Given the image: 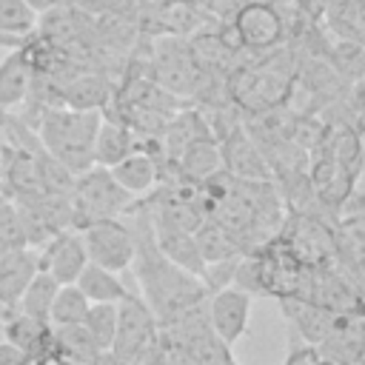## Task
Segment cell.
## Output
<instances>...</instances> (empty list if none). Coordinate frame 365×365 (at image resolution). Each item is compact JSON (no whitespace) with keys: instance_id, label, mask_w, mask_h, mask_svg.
<instances>
[{"instance_id":"f1b7e54d","label":"cell","mask_w":365,"mask_h":365,"mask_svg":"<svg viewBox=\"0 0 365 365\" xmlns=\"http://www.w3.org/2000/svg\"><path fill=\"white\" fill-rule=\"evenodd\" d=\"M282 365H317V345L302 342V336L291 328V345H288V356Z\"/></svg>"},{"instance_id":"836d02e7","label":"cell","mask_w":365,"mask_h":365,"mask_svg":"<svg viewBox=\"0 0 365 365\" xmlns=\"http://www.w3.org/2000/svg\"><path fill=\"white\" fill-rule=\"evenodd\" d=\"M6 254H9V248H6V245H3V242H0V259H3V257H6Z\"/></svg>"},{"instance_id":"6da1fadb","label":"cell","mask_w":365,"mask_h":365,"mask_svg":"<svg viewBox=\"0 0 365 365\" xmlns=\"http://www.w3.org/2000/svg\"><path fill=\"white\" fill-rule=\"evenodd\" d=\"M120 217H125L134 237V277L140 279L143 299L154 311L157 322H174L188 311L202 308L208 291L200 277L174 265L154 240V220L148 202H131Z\"/></svg>"},{"instance_id":"d6a6232c","label":"cell","mask_w":365,"mask_h":365,"mask_svg":"<svg viewBox=\"0 0 365 365\" xmlns=\"http://www.w3.org/2000/svg\"><path fill=\"white\" fill-rule=\"evenodd\" d=\"M359 274H362V282H365V254L359 257Z\"/></svg>"},{"instance_id":"4fadbf2b","label":"cell","mask_w":365,"mask_h":365,"mask_svg":"<svg viewBox=\"0 0 365 365\" xmlns=\"http://www.w3.org/2000/svg\"><path fill=\"white\" fill-rule=\"evenodd\" d=\"M208 325L211 331L231 348L248 328V314H251V297L234 285H225L211 294L208 302Z\"/></svg>"},{"instance_id":"83f0119b","label":"cell","mask_w":365,"mask_h":365,"mask_svg":"<svg viewBox=\"0 0 365 365\" xmlns=\"http://www.w3.org/2000/svg\"><path fill=\"white\" fill-rule=\"evenodd\" d=\"M231 285H234V288H240V291H245L248 297H265L262 282H259V271H257V259H254V254H242V257H240Z\"/></svg>"},{"instance_id":"603a6c76","label":"cell","mask_w":365,"mask_h":365,"mask_svg":"<svg viewBox=\"0 0 365 365\" xmlns=\"http://www.w3.org/2000/svg\"><path fill=\"white\" fill-rule=\"evenodd\" d=\"M194 242H197L200 257L205 262H220V259H228V257L242 254L240 245H237V240H234V234L225 225H220L217 220H211V217H205L194 228Z\"/></svg>"},{"instance_id":"2e32d148","label":"cell","mask_w":365,"mask_h":365,"mask_svg":"<svg viewBox=\"0 0 365 365\" xmlns=\"http://www.w3.org/2000/svg\"><path fill=\"white\" fill-rule=\"evenodd\" d=\"M34 68L26 57L23 43L14 46L3 60H0V108H14L29 97Z\"/></svg>"},{"instance_id":"7402d4cb","label":"cell","mask_w":365,"mask_h":365,"mask_svg":"<svg viewBox=\"0 0 365 365\" xmlns=\"http://www.w3.org/2000/svg\"><path fill=\"white\" fill-rule=\"evenodd\" d=\"M54 339H57V362H88L94 365L100 356L97 342L86 331L83 322L74 325H54Z\"/></svg>"},{"instance_id":"7a4b0ae2","label":"cell","mask_w":365,"mask_h":365,"mask_svg":"<svg viewBox=\"0 0 365 365\" xmlns=\"http://www.w3.org/2000/svg\"><path fill=\"white\" fill-rule=\"evenodd\" d=\"M100 120H103V111L48 106L40 114L37 137L60 165H66L71 174H80L94 165V137H97Z\"/></svg>"},{"instance_id":"484cf974","label":"cell","mask_w":365,"mask_h":365,"mask_svg":"<svg viewBox=\"0 0 365 365\" xmlns=\"http://www.w3.org/2000/svg\"><path fill=\"white\" fill-rule=\"evenodd\" d=\"M83 325L97 342V348L108 351L114 342V331H117V302H91L83 317Z\"/></svg>"},{"instance_id":"5bb4252c","label":"cell","mask_w":365,"mask_h":365,"mask_svg":"<svg viewBox=\"0 0 365 365\" xmlns=\"http://www.w3.org/2000/svg\"><path fill=\"white\" fill-rule=\"evenodd\" d=\"M151 220H154V240H157V248H160L174 265H180L182 271H188V274H194V277H202L205 259L200 257V248H197V242H194V231L177 228V225H171V222H165V220H160V217H154V214H151Z\"/></svg>"},{"instance_id":"ffe728a7","label":"cell","mask_w":365,"mask_h":365,"mask_svg":"<svg viewBox=\"0 0 365 365\" xmlns=\"http://www.w3.org/2000/svg\"><path fill=\"white\" fill-rule=\"evenodd\" d=\"M177 174L188 182H202L205 177H211L214 171L222 168V157H220V145L214 137H200L194 143H188L182 148V154L177 157Z\"/></svg>"},{"instance_id":"30bf717a","label":"cell","mask_w":365,"mask_h":365,"mask_svg":"<svg viewBox=\"0 0 365 365\" xmlns=\"http://www.w3.org/2000/svg\"><path fill=\"white\" fill-rule=\"evenodd\" d=\"M86 262H88V254L83 245V234L71 231V228H63L54 237H48L43 242V251L37 254V268L51 274L57 279V285L77 282Z\"/></svg>"},{"instance_id":"e0dca14e","label":"cell","mask_w":365,"mask_h":365,"mask_svg":"<svg viewBox=\"0 0 365 365\" xmlns=\"http://www.w3.org/2000/svg\"><path fill=\"white\" fill-rule=\"evenodd\" d=\"M63 106L80 111H106L114 100V86L103 74H77L63 88Z\"/></svg>"},{"instance_id":"44dd1931","label":"cell","mask_w":365,"mask_h":365,"mask_svg":"<svg viewBox=\"0 0 365 365\" xmlns=\"http://www.w3.org/2000/svg\"><path fill=\"white\" fill-rule=\"evenodd\" d=\"M74 285L88 297V302H120L128 294V288L117 277V271H108L97 262H86V268L80 271Z\"/></svg>"},{"instance_id":"cb8c5ba5","label":"cell","mask_w":365,"mask_h":365,"mask_svg":"<svg viewBox=\"0 0 365 365\" xmlns=\"http://www.w3.org/2000/svg\"><path fill=\"white\" fill-rule=\"evenodd\" d=\"M57 288H60V285H57V279H54L51 274H46V271H40V268H37V274L29 279L26 291L20 294L17 308H20L23 314L34 317V319L48 322V314H51V302H54Z\"/></svg>"},{"instance_id":"e575fe53","label":"cell","mask_w":365,"mask_h":365,"mask_svg":"<svg viewBox=\"0 0 365 365\" xmlns=\"http://www.w3.org/2000/svg\"><path fill=\"white\" fill-rule=\"evenodd\" d=\"M57 365H88V362H57Z\"/></svg>"},{"instance_id":"5b68a950","label":"cell","mask_w":365,"mask_h":365,"mask_svg":"<svg viewBox=\"0 0 365 365\" xmlns=\"http://www.w3.org/2000/svg\"><path fill=\"white\" fill-rule=\"evenodd\" d=\"M294 71L291 68H277L274 63H259V66H242L231 71L225 88L228 97L248 114L282 106L294 88Z\"/></svg>"},{"instance_id":"ac0fdd59","label":"cell","mask_w":365,"mask_h":365,"mask_svg":"<svg viewBox=\"0 0 365 365\" xmlns=\"http://www.w3.org/2000/svg\"><path fill=\"white\" fill-rule=\"evenodd\" d=\"M137 148V134L117 117H103L94 137V165L111 168Z\"/></svg>"},{"instance_id":"8fae6325","label":"cell","mask_w":365,"mask_h":365,"mask_svg":"<svg viewBox=\"0 0 365 365\" xmlns=\"http://www.w3.org/2000/svg\"><path fill=\"white\" fill-rule=\"evenodd\" d=\"M3 334L11 345H17L29 356L31 365H57V339L51 322L17 311L9 314V322H3Z\"/></svg>"},{"instance_id":"d6986e66","label":"cell","mask_w":365,"mask_h":365,"mask_svg":"<svg viewBox=\"0 0 365 365\" xmlns=\"http://www.w3.org/2000/svg\"><path fill=\"white\" fill-rule=\"evenodd\" d=\"M108 171H111V177H114L128 194H134V197L151 191L154 182L160 180V165H157V160H154L148 151H143V148H134V151L125 154L120 163H114Z\"/></svg>"},{"instance_id":"7c38bea8","label":"cell","mask_w":365,"mask_h":365,"mask_svg":"<svg viewBox=\"0 0 365 365\" xmlns=\"http://www.w3.org/2000/svg\"><path fill=\"white\" fill-rule=\"evenodd\" d=\"M217 145H220L222 168L231 177H237V180H257V182H274L268 160L262 157L259 145L254 143V137L242 125L228 131L225 137H220Z\"/></svg>"},{"instance_id":"52a82bcc","label":"cell","mask_w":365,"mask_h":365,"mask_svg":"<svg viewBox=\"0 0 365 365\" xmlns=\"http://www.w3.org/2000/svg\"><path fill=\"white\" fill-rule=\"evenodd\" d=\"M151 80L168 94H197L202 71L180 34H165L151 48Z\"/></svg>"},{"instance_id":"d4e9b609","label":"cell","mask_w":365,"mask_h":365,"mask_svg":"<svg viewBox=\"0 0 365 365\" xmlns=\"http://www.w3.org/2000/svg\"><path fill=\"white\" fill-rule=\"evenodd\" d=\"M88 297L74 285H60L57 294H54V302H51V314H48V322L51 325H74V322H83L86 311H88Z\"/></svg>"},{"instance_id":"4dcf8cb0","label":"cell","mask_w":365,"mask_h":365,"mask_svg":"<svg viewBox=\"0 0 365 365\" xmlns=\"http://www.w3.org/2000/svg\"><path fill=\"white\" fill-rule=\"evenodd\" d=\"M37 14H43V11H48V9H57V6H63V3H68V0H26Z\"/></svg>"},{"instance_id":"9c48e42d","label":"cell","mask_w":365,"mask_h":365,"mask_svg":"<svg viewBox=\"0 0 365 365\" xmlns=\"http://www.w3.org/2000/svg\"><path fill=\"white\" fill-rule=\"evenodd\" d=\"M234 34L242 48L259 51V48H274L285 37V20L274 3L265 0H248L237 9L234 20Z\"/></svg>"},{"instance_id":"3957f363","label":"cell","mask_w":365,"mask_h":365,"mask_svg":"<svg viewBox=\"0 0 365 365\" xmlns=\"http://www.w3.org/2000/svg\"><path fill=\"white\" fill-rule=\"evenodd\" d=\"M108 351L131 365H165L160 322L148 308V302L134 291H128L117 302V331Z\"/></svg>"},{"instance_id":"ba28073f","label":"cell","mask_w":365,"mask_h":365,"mask_svg":"<svg viewBox=\"0 0 365 365\" xmlns=\"http://www.w3.org/2000/svg\"><path fill=\"white\" fill-rule=\"evenodd\" d=\"M88 262H97L108 271H125L134 259V237L125 220H97L80 228Z\"/></svg>"},{"instance_id":"9a60e30c","label":"cell","mask_w":365,"mask_h":365,"mask_svg":"<svg viewBox=\"0 0 365 365\" xmlns=\"http://www.w3.org/2000/svg\"><path fill=\"white\" fill-rule=\"evenodd\" d=\"M37 274V254L29 248H14L0 259V305L9 311L17 308L20 294L26 291L29 279Z\"/></svg>"},{"instance_id":"1f68e13d","label":"cell","mask_w":365,"mask_h":365,"mask_svg":"<svg viewBox=\"0 0 365 365\" xmlns=\"http://www.w3.org/2000/svg\"><path fill=\"white\" fill-rule=\"evenodd\" d=\"M20 43H23V37H11V34H3V31H0V46L14 48V46H20Z\"/></svg>"},{"instance_id":"4316f807","label":"cell","mask_w":365,"mask_h":365,"mask_svg":"<svg viewBox=\"0 0 365 365\" xmlns=\"http://www.w3.org/2000/svg\"><path fill=\"white\" fill-rule=\"evenodd\" d=\"M37 29V11L26 0H0V31L11 37H29Z\"/></svg>"},{"instance_id":"8992f818","label":"cell","mask_w":365,"mask_h":365,"mask_svg":"<svg viewBox=\"0 0 365 365\" xmlns=\"http://www.w3.org/2000/svg\"><path fill=\"white\" fill-rule=\"evenodd\" d=\"M251 254L257 259V271H259V282H262L265 297L285 299V297L302 294L305 265L297 259V254L291 251V245L285 242V237L279 231Z\"/></svg>"},{"instance_id":"f546056e","label":"cell","mask_w":365,"mask_h":365,"mask_svg":"<svg viewBox=\"0 0 365 365\" xmlns=\"http://www.w3.org/2000/svg\"><path fill=\"white\" fill-rule=\"evenodd\" d=\"M0 365H31V362L17 345H11L6 339V342H0Z\"/></svg>"},{"instance_id":"277c9868","label":"cell","mask_w":365,"mask_h":365,"mask_svg":"<svg viewBox=\"0 0 365 365\" xmlns=\"http://www.w3.org/2000/svg\"><path fill=\"white\" fill-rule=\"evenodd\" d=\"M68 200H71V228H86L88 222L120 217L134 202V194H128L106 165H91L74 174Z\"/></svg>"}]
</instances>
